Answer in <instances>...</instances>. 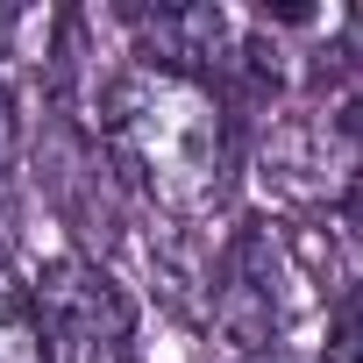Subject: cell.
<instances>
[{"label": "cell", "mask_w": 363, "mask_h": 363, "mask_svg": "<svg viewBox=\"0 0 363 363\" xmlns=\"http://www.w3.org/2000/svg\"><path fill=\"white\" fill-rule=\"evenodd\" d=\"M93 135L171 214H207L235 171V107L214 86L128 65L93 93Z\"/></svg>", "instance_id": "cell-1"}, {"label": "cell", "mask_w": 363, "mask_h": 363, "mask_svg": "<svg viewBox=\"0 0 363 363\" xmlns=\"http://www.w3.org/2000/svg\"><path fill=\"white\" fill-rule=\"evenodd\" d=\"M299 299H306V271H299L285 228L264 221V214L242 221V228L221 242L214 271H207V320H214L221 349H235V356L271 349V342L292 328Z\"/></svg>", "instance_id": "cell-2"}, {"label": "cell", "mask_w": 363, "mask_h": 363, "mask_svg": "<svg viewBox=\"0 0 363 363\" xmlns=\"http://www.w3.org/2000/svg\"><path fill=\"white\" fill-rule=\"evenodd\" d=\"M29 320L50 363H135V306L93 257H50L29 278Z\"/></svg>", "instance_id": "cell-3"}, {"label": "cell", "mask_w": 363, "mask_h": 363, "mask_svg": "<svg viewBox=\"0 0 363 363\" xmlns=\"http://www.w3.org/2000/svg\"><path fill=\"white\" fill-rule=\"evenodd\" d=\"M121 22L135 36V65L214 86V93H221V79H228V65L242 50V29L221 8H128Z\"/></svg>", "instance_id": "cell-4"}, {"label": "cell", "mask_w": 363, "mask_h": 363, "mask_svg": "<svg viewBox=\"0 0 363 363\" xmlns=\"http://www.w3.org/2000/svg\"><path fill=\"white\" fill-rule=\"evenodd\" d=\"M264 186L313 207V200H342L356 186V164L335 135V121H278L264 143Z\"/></svg>", "instance_id": "cell-5"}, {"label": "cell", "mask_w": 363, "mask_h": 363, "mask_svg": "<svg viewBox=\"0 0 363 363\" xmlns=\"http://www.w3.org/2000/svg\"><path fill=\"white\" fill-rule=\"evenodd\" d=\"M313 363H363V278L335 285L328 328H320V356H313Z\"/></svg>", "instance_id": "cell-6"}, {"label": "cell", "mask_w": 363, "mask_h": 363, "mask_svg": "<svg viewBox=\"0 0 363 363\" xmlns=\"http://www.w3.org/2000/svg\"><path fill=\"white\" fill-rule=\"evenodd\" d=\"M335 228H342V242H349V250H363V178L335 200Z\"/></svg>", "instance_id": "cell-7"}, {"label": "cell", "mask_w": 363, "mask_h": 363, "mask_svg": "<svg viewBox=\"0 0 363 363\" xmlns=\"http://www.w3.org/2000/svg\"><path fill=\"white\" fill-rule=\"evenodd\" d=\"M328 121H335V135H342V150H349V164L363 171V93H356V100H349L342 114H328Z\"/></svg>", "instance_id": "cell-8"}, {"label": "cell", "mask_w": 363, "mask_h": 363, "mask_svg": "<svg viewBox=\"0 0 363 363\" xmlns=\"http://www.w3.org/2000/svg\"><path fill=\"white\" fill-rule=\"evenodd\" d=\"M8 150H15V100H8V86H0V164H8Z\"/></svg>", "instance_id": "cell-9"}, {"label": "cell", "mask_w": 363, "mask_h": 363, "mask_svg": "<svg viewBox=\"0 0 363 363\" xmlns=\"http://www.w3.org/2000/svg\"><path fill=\"white\" fill-rule=\"evenodd\" d=\"M235 363H306V356H292L285 342H271V349H250V356H235Z\"/></svg>", "instance_id": "cell-10"}]
</instances>
